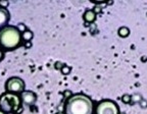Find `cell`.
<instances>
[{"instance_id":"cell-3","label":"cell","mask_w":147,"mask_h":114,"mask_svg":"<svg viewBox=\"0 0 147 114\" xmlns=\"http://www.w3.org/2000/svg\"><path fill=\"white\" fill-rule=\"evenodd\" d=\"M21 97H18L16 94L6 92L0 96V109L4 113L18 112L21 108Z\"/></svg>"},{"instance_id":"cell-10","label":"cell","mask_w":147,"mask_h":114,"mask_svg":"<svg viewBox=\"0 0 147 114\" xmlns=\"http://www.w3.org/2000/svg\"><path fill=\"white\" fill-rule=\"evenodd\" d=\"M119 36L122 37V38H127V37L130 35V30H129L127 27H122L119 29Z\"/></svg>"},{"instance_id":"cell-1","label":"cell","mask_w":147,"mask_h":114,"mask_svg":"<svg viewBox=\"0 0 147 114\" xmlns=\"http://www.w3.org/2000/svg\"><path fill=\"white\" fill-rule=\"evenodd\" d=\"M65 114H92L93 102L86 95L77 94L67 101L64 106Z\"/></svg>"},{"instance_id":"cell-17","label":"cell","mask_w":147,"mask_h":114,"mask_svg":"<svg viewBox=\"0 0 147 114\" xmlns=\"http://www.w3.org/2000/svg\"><path fill=\"white\" fill-rule=\"evenodd\" d=\"M0 5H3V6H6V5H8V2H0Z\"/></svg>"},{"instance_id":"cell-16","label":"cell","mask_w":147,"mask_h":114,"mask_svg":"<svg viewBox=\"0 0 147 114\" xmlns=\"http://www.w3.org/2000/svg\"><path fill=\"white\" fill-rule=\"evenodd\" d=\"M26 47H27V48H30V47H31V42H27V44H26Z\"/></svg>"},{"instance_id":"cell-2","label":"cell","mask_w":147,"mask_h":114,"mask_svg":"<svg viewBox=\"0 0 147 114\" xmlns=\"http://www.w3.org/2000/svg\"><path fill=\"white\" fill-rule=\"evenodd\" d=\"M22 41V34L18 27L6 25L0 30V46L6 50H13Z\"/></svg>"},{"instance_id":"cell-15","label":"cell","mask_w":147,"mask_h":114,"mask_svg":"<svg viewBox=\"0 0 147 114\" xmlns=\"http://www.w3.org/2000/svg\"><path fill=\"white\" fill-rule=\"evenodd\" d=\"M3 56H4V54H3V52L1 50H0V61L3 59Z\"/></svg>"},{"instance_id":"cell-9","label":"cell","mask_w":147,"mask_h":114,"mask_svg":"<svg viewBox=\"0 0 147 114\" xmlns=\"http://www.w3.org/2000/svg\"><path fill=\"white\" fill-rule=\"evenodd\" d=\"M33 33L31 31H24L23 34H22V39L25 42H31V40L33 39Z\"/></svg>"},{"instance_id":"cell-12","label":"cell","mask_w":147,"mask_h":114,"mask_svg":"<svg viewBox=\"0 0 147 114\" xmlns=\"http://www.w3.org/2000/svg\"><path fill=\"white\" fill-rule=\"evenodd\" d=\"M132 98L130 95H128V94H126V95H124V96L122 97V101L125 103V104H129V103L131 102Z\"/></svg>"},{"instance_id":"cell-11","label":"cell","mask_w":147,"mask_h":114,"mask_svg":"<svg viewBox=\"0 0 147 114\" xmlns=\"http://www.w3.org/2000/svg\"><path fill=\"white\" fill-rule=\"evenodd\" d=\"M60 71H61L62 74L67 75V74H69V72H71V67L67 65H63L62 66V68L60 69Z\"/></svg>"},{"instance_id":"cell-4","label":"cell","mask_w":147,"mask_h":114,"mask_svg":"<svg viewBox=\"0 0 147 114\" xmlns=\"http://www.w3.org/2000/svg\"><path fill=\"white\" fill-rule=\"evenodd\" d=\"M95 114H119V110L113 101L104 100L97 105Z\"/></svg>"},{"instance_id":"cell-5","label":"cell","mask_w":147,"mask_h":114,"mask_svg":"<svg viewBox=\"0 0 147 114\" xmlns=\"http://www.w3.org/2000/svg\"><path fill=\"white\" fill-rule=\"evenodd\" d=\"M5 89L9 93H23L25 90V82L22 78H16V76L10 78L9 80H7L6 84H5Z\"/></svg>"},{"instance_id":"cell-7","label":"cell","mask_w":147,"mask_h":114,"mask_svg":"<svg viewBox=\"0 0 147 114\" xmlns=\"http://www.w3.org/2000/svg\"><path fill=\"white\" fill-rule=\"evenodd\" d=\"M9 19H10V14L8 10L5 7L0 6V29L6 27V25L9 23Z\"/></svg>"},{"instance_id":"cell-18","label":"cell","mask_w":147,"mask_h":114,"mask_svg":"<svg viewBox=\"0 0 147 114\" xmlns=\"http://www.w3.org/2000/svg\"><path fill=\"white\" fill-rule=\"evenodd\" d=\"M95 11H100V7H99V6H95Z\"/></svg>"},{"instance_id":"cell-19","label":"cell","mask_w":147,"mask_h":114,"mask_svg":"<svg viewBox=\"0 0 147 114\" xmlns=\"http://www.w3.org/2000/svg\"><path fill=\"white\" fill-rule=\"evenodd\" d=\"M0 114H5V113L3 111H1V110H0Z\"/></svg>"},{"instance_id":"cell-13","label":"cell","mask_w":147,"mask_h":114,"mask_svg":"<svg viewBox=\"0 0 147 114\" xmlns=\"http://www.w3.org/2000/svg\"><path fill=\"white\" fill-rule=\"evenodd\" d=\"M62 66H63V64H62L61 62H55V64H54L55 69H59V70L62 68Z\"/></svg>"},{"instance_id":"cell-20","label":"cell","mask_w":147,"mask_h":114,"mask_svg":"<svg viewBox=\"0 0 147 114\" xmlns=\"http://www.w3.org/2000/svg\"><path fill=\"white\" fill-rule=\"evenodd\" d=\"M56 114H63V113H56Z\"/></svg>"},{"instance_id":"cell-8","label":"cell","mask_w":147,"mask_h":114,"mask_svg":"<svg viewBox=\"0 0 147 114\" xmlns=\"http://www.w3.org/2000/svg\"><path fill=\"white\" fill-rule=\"evenodd\" d=\"M84 19L87 23H93V21L96 19V13H95L93 10H87V11L84 13Z\"/></svg>"},{"instance_id":"cell-6","label":"cell","mask_w":147,"mask_h":114,"mask_svg":"<svg viewBox=\"0 0 147 114\" xmlns=\"http://www.w3.org/2000/svg\"><path fill=\"white\" fill-rule=\"evenodd\" d=\"M21 101L25 106H33L37 101V95L31 91H25L21 94Z\"/></svg>"},{"instance_id":"cell-14","label":"cell","mask_w":147,"mask_h":114,"mask_svg":"<svg viewBox=\"0 0 147 114\" xmlns=\"http://www.w3.org/2000/svg\"><path fill=\"white\" fill-rule=\"evenodd\" d=\"M64 97H65V98H71V93L69 91H67V92H64Z\"/></svg>"}]
</instances>
